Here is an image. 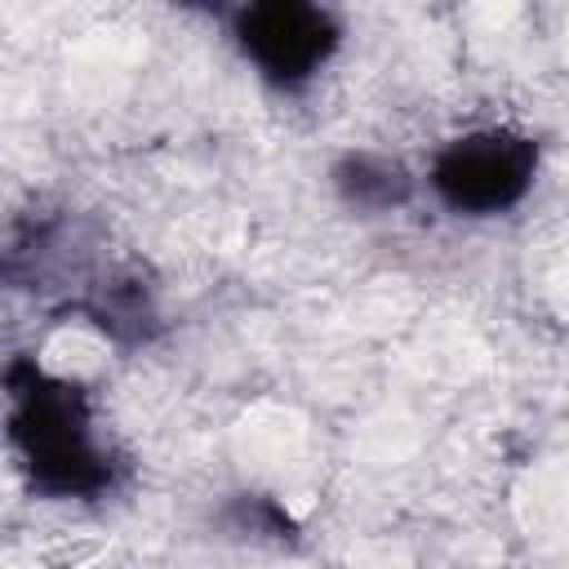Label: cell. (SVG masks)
Here are the masks:
<instances>
[{
  "label": "cell",
  "mask_w": 569,
  "mask_h": 569,
  "mask_svg": "<svg viewBox=\"0 0 569 569\" xmlns=\"http://www.w3.org/2000/svg\"><path fill=\"white\" fill-rule=\"evenodd\" d=\"M231 40L262 80L280 89H302L329 67L342 27L329 9L311 4H249L236 13Z\"/></svg>",
  "instance_id": "cell-3"
},
{
  "label": "cell",
  "mask_w": 569,
  "mask_h": 569,
  "mask_svg": "<svg viewBox=\"0 0 569 569\" xmlns=\"http://www.w3.org/2000/svg\"><path fill=\"white\" fill-rule=\"evenodd\" d=\"M13 445L31 467V485L53 498H93L111 489L116 462L98 436V418L76 382L31 373V391L13 387Z\"/></svg>",
  "instance_id": "cell-1"
},
{
  "label": "cell",
  "mask_w": 569,
  "mask_h": 569,
  "mask_svg": "<svg viewBox=\"0 0 569 569\" xmlns=\"http://www.w3.org/2000/svg\"><path fill=\"white\" fill-rule=\"evenodd\" d=\"M538 173V142L511 124H476L440 142L427 160V191L458 218H498L516 209Z\"/></svg>",
  "instance_id": "cell-2"
}]
</instances>
